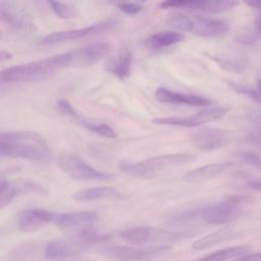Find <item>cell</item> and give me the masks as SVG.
Segmentation results:
<instances>
[{
  "label": "cell",
  "instance_id": "obj_1",
  "mask_svg": "<svg viewBox=\"0 0 261 261\" xmlns=\"http://www.w3.org/2000/svg\"><path fill=\"white\" fill-rule=\"evenodd\" d=\"M0 154L39 164L49 163L52 158L47 141L43 136L32 130L2 133L0 135Z\"/></svg>",
  "mask_w": 261,
  "mask_h": 261
},
{
  "label": "cell",
  "instance_id": "obj_2",
  "mask_svg": "<svg viewBox=\"0 0 261 261\" xmlns=\"http://www.w3.org/2000/svg\"><path fill=\"white\" fill-rule=\"evenodd\" d=\"M74 54L62 53L3 69L1 83H33L51 77L63 68L73 67Z\"/></svg>",
  "mask_w": 261,
  "mask_h": 261
},
{
  "label": "cell",
  "instance_id": "obj_3",
  "mask_svg": "<svg viewBox=\"0 0 261 261\" xmlns=\"http://www.w3.org/2000/svg\"><path fill=\"white\" fill-rule=\"evenodd\" d=\"M196 158L193 154L188 153H175L159 155L151 158H147L140 162L124 163L120 165V170L133 177L151 179L157 177L159 174L169 169L170 167L178 166L187 162L193 161Z\"/></svg>",
  "mask_w": 261,
  "mask_h": 261
},
{
  "label": "cell",
  "instance_id": "obj_4",
  "mask_svg": "<svg viewBox=\"0 0 261 261\" xmlns=\"http://www.w3.org/2000/svg\"><path fill=\"white\" fill-rule=\"evenodd\" d=\"M61 170L70 178L76 180H107L112 174L99 171L87 164L79 155L71 152H63L58 158Z\"/></svg>",
  "mask_w": 261,
  "mask_h": 261
},
{
  "label": "cell",
  "instance_id": "obj_5",
  "mask_svg": "<svg viewBox=\"0 0 261 261\" xmlns=\"http://www.w3.org/2000/svg\"><path fill=\"white\" fill-rule=\"evenodd\" d=\"M227 110L228 108L226 107L208 108V109L200 110L188 116H169V117L155 118L153 119V122L157 124L176 125V126H184V127L200 126L208 122L219 120L225 115Z\"/></svg>",
  "mask_w": 261,
  "mask_h": 261
},
{
  "label": "cell",
  "instance_id": "obj_6",
  "mask_svg": "<svg viewBox=\"0 0 261 261\" xmlns=\"http://www.w3.org/2000/svg\"><path fill=\"white\" fill-rule=\"evenodd\" d=\"M242 209L237 198H230L223 202L207 206L200 210V217L209 224H225L238 219Z\"/></svg>",
  "mask_w": 261,
  "mask_h": 261
},
{
  "label": "cell",
  "instance_id": "obj_7",
  "mask_svg": "<svg viewBox=\"0 0 261 261\" xmlns=\"http://www.w3.org/2000/svg\"><path fill=\"white\" fill-rule=\"evenodd\" d=\"M119 237L127 243L143 245L149 242H165V241H174L185 237L181 232H176L173 230L151 228L148 226H134L128 227L119 232Z\"/></svg>",
  "mask_w": 261,
  "mask_h": 261
},
{
  "label": "cell",
  "instance_id": "obj_8",
  "mask_svg": "<svg viewBox=\"0 0 261 261\" xmlns=\"http://www.w3.org/2000/svg\"><path fill=\"white\" fill-rule=\"evenodd\" d=\"M171 250L170 246H156L146 249H137L124 246L107 247L103 250L106 256L118 261H149L167 253Z\"/></svg>",
  "mask_w": 261,
  "mask_h": 261
},
{
  "label": "cell",
  "instance_id": "obj_9",
  "mask_svg": "<svg viewBox=\"0 0 261 261\" xmlns=\"http://www.w3.org/2000/svg\"><path fill=\"white\" fill-rule=\"evenodd\" d=\"M56 109L63 116L68 117L76 124L83 126L84 128L90 130L100 137L109 138V139H113V138L117 137L115 130L110 125H108L106 123H102V122H96V121L85 118L80 113H77L73 109V107L69 104V102L66 100H59L56 104Z\"/></svg>",
  "mask_w": 261,
  "mask_h": 261
},
{
  "label": "cell",
  "instance_id": "obj_10",
  "mask_svg": "<svg viewBox=\"0 0 261 261\" xmlns=\"http://www.w3.org/2000/svg\"><path fill=\"white\" fill-rule=\"evenodd\" d=\"M231 134L223 128L204 127L196 132L191 137V142L199 150L213 151L230 142Z\"/></svg>",
  "mask_w": 261,
  "mask_h": 261
},
{
  "label": "cell",
  "instance_id": "obj_11",
  "mask_svg": "<svg viewBox=\"0 0 261 261\" xmlns=\"http://www.w3.org/2000/svg\"><path fill=\"white\" fill-rule=\"evenodd\" d=\"M56 214V212L46 209H24L18 212L16 216V225L20 231H34L48 223H54Z\"/></svg>",
  "mask_w": 261,
  "mask_h": 261
},
{
  "label": "cell",
  "instance_id": "obj_12",
  "mask_svg": "<svg viewBox=\"0 0 261 261\" xmlns=\"http://www.w3.org/2000/svg\"><path fill=\"white\" fill-rule=\"evenodd\" d=\"M113 23H114L113 20L107 19V20H103V21H100L98 23L91 24V25L84 27V28H80V29L55 32V33H52V34H49V35L45 36L40 41V44H42V45H54V44H59V43H62V42H67V41L84 38V37L89 36L91 34L104 31V30L110 28Z\"/></svg>",
  "mask_w": 261,
  "mask_h": 261
},
{
  "label": "cell",
  "instance_id": "obj_13",
  "mask_svg": "<svg viewBox=\"0 0 261 261\" xmlns=\"http://www.w3.org/2000/svg\"><path fill=\"white\" fill-rule=\"evenodd\" d=\"M0 17L3 23L14 30L31 31L34 27L29 15L9 0H1Z\"/></svg>",
  "mask_w": 261,
  "mask_h": 261
},
{
  "label": "cell",
  "instance_id": "obj_14",
  "mask_svg": "<svg viewBox=\"0 0 261 261\" xmlns=\"http://www.w3.org/2000/svg\"><path fill=\"white\" fill-rule=\"evenodd\" d=\"M29 192H43L42 187L36 182L21 180L9 181L4 177L0 180V209H4L11 201L20 194Z\"/></svg>",
  "mask_w": 261,
  "mask_h": 261
},
{
  "label": "cell",
  "instance_id": "obj_15",
  "mask_svg": "<svg viewBox=\"0 0 261 261\" xmlns=\"http://www.w3.org/2000/svg\"><path fill=\"white\" fill-rule=\"evenodd\" d=\"M111 47L108 43L99 42L91 45L82 47L75 51L74 54V64L73 67H85L93 65L107 56L110 52Z\"/></svg>",
  "mask_w": 261,
  "mask_h": 261
},
{
  "label": "cell",
  "instance_id": "obj_16",
  "mask_svg": "<svg viewBox=\"0 0 261 261\" xmlns=\"http://www.w3.org/2000/svg\"><path fill=\"white\" fill-rule=\"evenodd\" d=\"M155 97L159 102L166 104L176 105H190V106H208L213 102L207 98L194 94H184L166 88H158L155 92Z\"/></svg>",
  "mask_w": 261,
  "mask_h": 261
},
{
  "label": "cell",
  "instance_id": "obj_17",
  "mask_svg": "<svg viewBox=\"0 0 261 261\" xmlns=\"http://www.w3.org/2000/svg\"><path fill=\"white\" fill-rule=\"evenodd\" d=\"M100 216L95 211H79V212H66L57 213L54 224L59 227H87L92 226L99 220Z\"/></svg>",
  "mask_w": 261,
  "mask_h": 261
},
{
  "label": "cell",
  "instance_id": "obj_18",
  "mask_svg": "<svg viewBox=\"0 0 261 261\" xmlns=\"http://www.w3.org/2000/svg\"><path fill=\"white\" fill-rule=\"evenodd\" d=\"M194 22V34L204 38H215L226 34L229 30V24L224 19L208 18L196 16Z\"/></svg>",
  "mask_w": 261,
  "mask_h": 261
},
{
  "label": "cell",
  "instance_id": "obj_19",
  "mask_svg": "<svg viewBox=\"0 0 261 261\" xmlns=\"http://www.w3.org/2000/svg\"><path fill=\"white\" fill-rule=\"evenodd\" d=\"M133 61L132 50L127 46H123L119 49L116 57L108 60L106 69L117 76L120 80H124L129 75Z\"/></svg>",
  "mask_w": 261,
  "mask_h": 261
},
{
  "label": "cell",
  "instance_id": "obj_20",
  "mask_svg": "<svg viewBox=\"0 0 261 261\" xmlns=\"http://www.w3.org/2000/svg\"><path fill=\"white\" fill-rule=\"evenodd\" d=\"M44 256L50 261H74L80 254L73 246L62 241L49 242L44 250Z\"/></svg>",
  "mask_w": 261,
  "mask_h": 261
},
{
  "label": "cell",
  "instance_id": "obj_21",
  "mask_svg": "<svg viewBox=\"0 0 261 261\" xmlns=\"http://www.w3.org/2000/svg\"><path fill=\"white\" fill-rule=\"evenodd\" d=\"M238 236H239V232L234 227H223L194 242L192 245V249L197 251L204 250L212 246L224 243Z\"/></svg>",
  "mask_w": 261,
  "mask_h": 261
},
{
  "label": "cell",
  "instance_id": "obj_22",
  "mask_svg": "<svg viewBox=\"0 0 261 261\" xmlns=\"http://www.w3.org/2000/svg\"><path fill=\"white\" fill-rule=\"evenodd\" d=\"M185 40V36L176 31H163L147 37L142 44L153 50L162 49L180 43Z\"/></svg>",
  "mask_w": 261,
  "mask_h": 261
},
{
  "label": "cell",
  "instance_id": "obj_23",
  "mask_svg": "<svg viewBox=\"0 0 261 261\" xmlns=\"http://www.w3.org/2000/svg\"><path fill=\"white\" fill-rule=\"evenodd\" d=\"M226 169V164L223 163H212L204 165L195 169H192L184 174V180L188 182H197L202 180H207L216 177L224 172Z\"/></svg>",
  "mask_w": 261,
  "mask_h": 261
},
{
  "label": "cell",
  "instance_id": "obj_24",
  "mask_svg": "<svg viewBox=\"0 0 261 261\" xmlns=\"http://www.w3.org/2000/svg\"><path fill=\"white\" fill-rule=\"evenodd\" d=\"M72 198L80 202L93 201L104 198H121V194L111 187H95L75 193Z\"/></svg>",
  "mask_w": 261,
  "mask_h": 261
},
{
  "label": "cell",
  "instance_id": "obj_25",
  "mask_svg": "<svg viewBox=\"0 0 261 261\" xmlns=\"http://www.w3.org/2000/svg\"><path fill=\"white\" fill-rule=\"evenodd\" d=\"M251 251V247L249 246H236L228 247L218 251H215L197 261H225L228 259L237 258L244 254H247Z\"/></svg>",
  "mask_w": 261,
  "mask_h": 261
},
{
  "label": "cell",
  "instance_id": "obj_26",
  "mask_svg": "<svg viewBox=\"0 0 261 261\" xmlns=\"http://www.w3.org/2000/svg\"><path fill=\"white\" fill-rule=\"evenodd\" d=\"M110 239L109 234L97 232L92 226L83 227L80 231H77L74 236V240L77 243L82 244H97L104 243Z\"/></svg>",
  "mask_w": 261,
  "mask_h": 261
},
{
  "label": "cell",
  "instance_id": "obj_27",
  "mask_svg": "<svg viewBox=\"0 0 261 261\" xmlns=\"http://www.w3.org/2000/svg\"><path fill=\"white\" fill-rule=\"evenodd\" d=\"M239 4L238 0H206L201 11L221 13L228 11Z\"/></svg>",
  "mask_w": 261,
  "mask_h": 261
},
{
  "label": "cell",
  "instance_id": "obj_28",
  "mask_svg": "<svg viewBox=\"0 0 261 261\" xmlns=\"http://www.w3.org/2000/svg\"><path fill=\"white\" fill-rule=\"evenodd\" d=\"M206 0H163L160 3V8H189L201 10Z\"/></svg>",
  "mask_w": 261,
  "mask_h": 261
},
{
  "label": "cell",
  "instance_id": "obj_29",
  "mask_svg": "<svg viewBox=\"0 0 261 261\" xmlns=\"http://www.w3.org/2000/svg\"><path fill=\"white\" fill-rule=\"evenodd\" d=\"M45 1L48 4V6L51 8V10L54 12V14L57 15L59 18L69 19L75 16V10L71 6L65 3H62L58 0H45Z\"/></svg>",
  "mask_w": 261,
  "mask_h": 261
},
{
  "label": "cell",
  "instance_id": "obj_30",
  "mask_svg": "<svg viewBox=\"0 0 261 261\" xmlns=\"http://www.w3.org/2000/svg\"><path fill=\"white\" fill-rule=\"evenodd\" d=\"M167 22L171 28L180 32H190L194 29V21L180 13H175L169 16Z\"/></svg>",
  "mask_w": 261,
  "mask_h": 261
},
{
  "label": "cell",
  "instance_id": "obj_31",
  "mask_svg": "<svg viewBox=\"0 0 261 261\" xmlns=\"http://www.w3.org/2000/svg\"><path fill=\"white\" fill-rule=\"evenodd\" d=\"M238 157L242 162L261 170V156L260 155H258L254 152H241L238 155Z\"/></svg>",
  "mask_w": 261,
  "mask_h": 261
},
{
  "label": "cell",
  "instance_id": "obj_32",
  "mask_svg": "<svg viewBox=\"0 0 261 261\" xmlns=\"http://www.w3.org/2000/svg\"><path fill=\"white\" fill-rule=\"evenodd\" d=\"M216 63H218V65L224 69V70H228V71H232V72H241L243 70V66L238 63L237 61H231V60H226L223 58H219V57H211Z\"/></svg>",
  "mask_w": 261,
  "mask_h": 261
},
{
  "label": "cell",
  "instance_id": "obj_33",
  "mask_svg": "<svg viewBox=\"0 0 261 261\" xmlns=\"http://www.w3.org/2000/svg\"><path fill=\"white\" fill-rule=\"evenodd\" d=\"M117 7L126 14H137L142 11L143 7L141 4L138 3H127V2H120L117 4Z\"/></svg>",
  "mask_w": 261,
  "mask_h": 261
},
{
  "label": "cell",
  "instance_id": "obj_34",
  "mask_svg": "<svg viewBox=\"0 0 261 261\" xmlns=\"http://www.w3.org/2000/svg\"><path fill=\"white\" fill-rule=\"evenodd\" d=\"M249 140L261 148V116L256 117V128L255 130L250 135Z\"/></svg>",
  "mask_w": 261,
  "mask_h": 261
},
{
  "label": "cell",
  "instance_id": "obj_35",
  "mask_svg": "<svg viewBox=\"0 0 261 261\" xmlns=\"http://www.w3.org/2000/svg\"><path fill=\"white\" fill-rule=\"evenodd\" d=\"M232 261H261V252L254 254H244L237 258H233Z\"/></svg>",
  "mask_w": 261,
  "mask_h": 261
},
{
  "label": "cell",
  "instance_id": "obj_36",
  "mask_svg": "<svg viewBox=\"0 0 261 261\" xmlns=\"http://www.w3.org/2000/svg\"><path fill=\"white\" fill-rule=\"evenodd\" d=\"M252 100H254L257 104H259L261 106V92H259L258 90L256 89H253V88H250L248 94H247Z\"/></svg>",
  "mask_w": 261,
  "mask_h": 261
},
{
  "label": "cell",
  "instance_id": "obj_37",
  "mask_svg": "<svg viewBox=\"0 0 261 261\" xmlns=\"http://www.w3.org/2000/svg\"><path fill=\"white\" fill-rule=\"evenodd\" d=\"M248 186L256 191H261V179L260 178H254V179H250L248 181Z\"/></svg>",
  "mask_w": 261,
  "mask_h": 261
},
{
  "label": "cell",
  "instance_id": "obj_38",
  "mask_svg": "<svg viewBox=\"0 0 261 261\" xmlns=\"http://www.w3.org/2000/svg\"><path fill=\"white\" fill-rule=\"evenodd\" d=\"M237 41H238L239 43L243 44V45H249V44H251V43L254 42V39H253V37H251V36H240V37L237 39Z\"/></svg>",
  "mask_w": 261,
  "mask_h": 261
},
{
  "label": "cell",
  "instance_id": "obj_39",
  "mask_svg": "<svg viewBox=\"0 0 261 261\" xmlns=\"http://www.w3.org/2000/svg\"><path fill=\"white\" fill-rule=\"evenodd\" d=\"M244 3H246L248 6L253 7V8H257L258 10L261 9V3L257 2L256 0H242Z\"/></svg>",
  "mask_w": 261,
  "mask_h": 261
},
{
  "label": "cell",
  "instance_id": "obj_40",
  "mask_svg": "<svg viewBox=\"0 0 261 261\" xmlns=\"http://www.w3.org/2000/svg\"><path fill=\"white\" fill-rule=\"evenodd\" d=\"M255 23H256L257 28L261 31V9L259 10V13H258V15H257V17H256Z\"/></svg>",
  "mask_w": 261,
  "mask_h": 261
},
{
  "label": "cell",
  "instance_id": "obj_41",
  "mask_svg": "<svg viewBox=\"0 0 261 261\" xmlns=\"http://www.w3.org/2000/svg\"><path fill=\"white\" fill-rule=\"evenodd\" d=\"M11 57V54L9 52H5V51H1L0 53V59L3 61L4 59H8Z\"/></svg>",
  "mask_w": 261,
  "mask_h": 261
},
{
  "label": "cell",
  "instance_id": "obj_42",
  "mask_svg": "<svg viewBox=\"0 0 261 261\" xmlns=\"http://www.w3.org/2000/svg\"><path fill=\"white\" fill-rule=\"evenodd\" d=\"M256 90H258L259 92H261V76L258 77V80L256 81Z\"/></svg>",
  "mask_w": 261,
  "mask_h": 261
},
{
  "label": "cell",
  "instance_id": "obj_43",
  "mask_svg": "<svg viewBox=\"0 0 261 261\" xmlns=\"http://www.w3.org/2000/svg\"><path fill=\"white\" fill-rule=\"evenodd\" d=\"M257 2H259V3H261V0H256Z\"/></svg>",
  "mask_w": 261,
  "mask_h": 261
},
{
  "label": "cell",
  "instance_id": "obj_44",
  "mask_svg": "<svg viewBox=\"0 0 261 261\" xmlns=\"http://www.w3.org/2000/svg\"><path fill=\"white\" fill-rule=\"evenodd\" d=\"M144 1H145V0H144Z\"/></svg>",
  "mask_w": 261,
  "mask_h": 261
}]
</instances>
